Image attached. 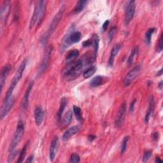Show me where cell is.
Instances as JSON below:
<instances>
[{"label": "cell", "instance_id": "obj_42", "mask_svg": "<svg viewBox=\"0 0 163 163\" xmlns=\"http://www.w3.org/2000/svg\"><path fill=\"white\" fill-rule=\"evenodd\" d=\"M33 159H34L33 156L31 155L28 158H27V159L26 160V162H32L33 161Z\"/></svg>", "mask_w": 163, "mask_h": 163}, {"label": "cell", "instance_id": "obj_39", "mask_svg": "<svg viewBox=\"0 0 163 163\" xmlns=\"http://www.w3.org/2000/svg\"><path fill=\"white\" fill-rule=\"evenodd\" d=\"M109 22H110L109 21L106 20L103 23V24L102 26V30H103V31H105L107 30V28H108V24H109Z\"/></svg>", "mask_w": 163, "mask_h": 163}, {"label": "cell", "instance_id": "obj_28", "mask_svg": "<svg viewBox=\"0 0 163 163\" xmlns=\"http://www.w3.org/2000/svg\"><path fill=\"white\" fill-rule=\"evenodd\" d=\"M92 40H93V46L94 50V55L96 56V54L99 49V39L98 36L97 34H94L92 37Z\"/></svg>", "mask_w": 163, "mask_h": 163}, {"label": "cell", "instance_id": "obj_2", "mask_svg": "<svg viewBox=\"0 0 163 163\" xmlns=\"http://www.w3.org/2000/svg\"><path fill=\"white\" fill-rule=\"evenodd\" d=\"M65 10V6L62 5L60 8V9L58 12V13L56 14V15L54 16V17L53 18V19L52 20V21H51V22L49 26L48 30H47L46 32H45L43 34V36L41 38L40 42L42 45H44L47 43V42L48 41V40L50 37V36L53 34V33L54 31H55L58 24H59V22H61V21L62 19L63 15H64Z\"/></svg>", "mask_w": 163, "mask_h": 163}, {"label": "cell", "instance_id": "obj_12", "mask_svg": "<svg viewBox=\"0 0 163 163\" xmlns=\"http://www.w3.org/2000/svg\"><path fill=\"white\" fill-rule=\"evenodd\" d=\"M11 70V65H6L3 66L1 71V75H0V87H1V92H2L3 85L7 77L9 74V72Z\"/></svg>", "mask_w": 163, "mask_h": 163}, {"label": "cell", "instance_id": "obj_45", "mask_svg": "<svg viewBox=\"0 0 163 163\" xmlns=\"http://www.w3.org/2000/svg\"><path fill=\"white\" fill-rule=\"evenodd\" d=\"M162 161L159 158V157H156V162H162Z\"/></svg>", "mask_w": 163, "mask_h": 163}, {"label": "cell", "instance_id": "obj_36", "mask_svg": "<svg viewBox=\"0 0 163 163\" xmlns=\"http://www.w3.org/2000/svg\"><path fill=\"white\" fill-rule=\"evenodd\" d=\"M84 47H88L90 46H92L93 45V40L92 38L91 39H89L87 40H85L82 43Z\"/></svg>", "mask_w": 163, "mask_h": 163}, {"label": "cell", "instance_id": "obj_8", "mask_svg": "<svg viewBox=\"0 0 163 163\" xmlns=\"http://www.w3.org/2000/svg\"><path fill=\"white\" fill-rule=\"evenodd\" d=\"M136 9V4L134 1H129L126 5L125 10L124 22L125 26H128L133 20Z\"/></svg>", "mask_w": 163, "mask_h": 163}, {"label": "cell", "instance_id": "obj_7", "mask_svg": "<svg viewBox=\"0 0 163 163\" xmlns=\"http://www.w3.org/2000/svg\"><path fill=\"white\" fill-rule=\"evenodd\" d=\"M52 50H53L52 47H49L47 49L46 51H45L43 58L42 61V62H41V64H40L39 68H38V76L42 75L45 71V70H47V68H48L49 65L50 56H51V54L52 52Z\"/></svg>", "mask_w": 163, "mask_h": 163}, {"label": "cell", "instance_id": "obj_24", "mask_svg": "<svg viewBox=\"0 0 163 163\" xmlns=\"http://www.w3.org/2000/svg\"><path fill=\"white\" fill-rule=\"evenodd\" d=\"M138 47L136 46L132 49L130 55L128 58V64L129 66H131V65L133 63L134 59L136 55H137V54H138Z\"/></svg>", "mask_w": 163, "mask_h": 163}, {"label": "cell", "instance_id": "obj_21", "mask_svg": "<svg viewBox=\"0 0 163 163\" xmlns=\"http://www.w3.org/2000/svg\"><path fill=\"white\" fill-rule=\"evenodd\" d=\"M105 82V78L103 76L97 75L94 77L91 80H90L89 85L92 87H97L101 85Z\"/></svg>", "mask_w": 163, "mask_h": 163}, {"label": "cell", "instance_id": "obj_4", "mask_svg": "<svg viewBox=\"0 0 163 163\" xmlns=\"http://www.w3.org/2000/svg\"><path fill=\"white\" fill-rule=\"evenodd\" d=\"M24 134V125L23 122L21 121L18 123L17 125L16 130L14 134L12 140L10 142V146H9L8 151L9 152L15 150L16 147L21 141Z\"/></svg>", "mask_w": 163, "mask_h": 163}, {"label": "cell", "instance_id": "obj_26", "mask_svg": "<svg viewBox=\"0 0 163 163\" xmlns=\"http://www.w3.org/2000/svg\"><path fill=\"white\" fill-rule=\"evenodd\" d=\"M96 71V68L95 66H90L84 71L83 77L85 78H90V77H92L95 74Z\"/></svg>", "mask_w": 163, "mask_h": 163}, {"label": "cell", "instance_id": "obj_22", "mask_svg": "<svg viewBox=\"0 0 163 163\" xmlns=\"http://www.w3.org/2000/svg\"><path fill=\"white\" fill-rule=\"evenodd\" d=\"M87 3L88 2L86 1V0H80V1H78L74 8V12L75 14H78L81 12H82L85 6L87 5Z\"/></svg>", "mask_w": 163, "mask_h": 163}, {"label": "cell", "instance_id": "obj_32", "mask_svg": "<svg viewBox=\"0 0 163 163\" xmlns=\"http://www.w3.org/2000/svg\"><path fill=\"white\" fill-rule=\"evenodd\" d=\"M80 161V158L79 155L77 153H72L71 157H70V162H72V163H78Z\"/></svg>", "mask_w": 163, "mask_h": 163}, {"label": "cell", "instance_id": "obj_23", "mask_svg": "<svg viewBox=\"0 0 163 163\" xmlns=\"http://www.w3.org/2000/svg\"><path fill=\"white\" fill-rule=\"evenodd\" d=\"M79 56V51L77 49L72 50L68 52L67 56L66 57V60L68 62H71L73 61H75V59Z\"/></svg>", "mask_w": 163, "mask_h": 163}, {"label": "cell", "instance_id": "obj_40", "mask_svg": "<svg viewBox=\"0 0 163 163\" xmlns=\"http://www.w3.org/2000/svg\"><path fill=\"white\" fill-rule=\"evenodd\" d=\"M96 138V136L94 135H93V134H90L88 136V137H87V139L89 141H93L95 140Z\"/></svg>", "mask_w": 163, "mask_h": 163}, {"label": "cell", "instance_id": "obj_9", "mask_svg": "<svg viewBox=\"0 0 163 163\" xmlns=\"http://www.w3.org/2000/svg\"><path fill=\"white\" fill-rule=\"evenodd\" d=\"M126 110H127L126 103L125 102H124L121 105L118 114H117V117L115 119V125L116 128H121V127L123 125V124L124 122V120H125Z\"/></svg>", "mask_w": 163, "mask_h": 163}, {"label": "cell", "instance_id": "obj_34", "mask_svg": "<svg viewBox=\"0 0 163 163\" xmlns=\"http://www.w3.org/2000/svg\"><path fill=\"white\" fill-rule=\"evenodd\" d=\"M117 31V28H116V26H113L112 27V28L110 30L109 32H108V38H109V40L111 41L113 37H114V35L115 34V33Z\"/></svg>", "mask_w": 163, "mask_h": 163}, {"label": "cell", "instance_id": "obj_29", "mask_svg": "<svg viewBox=\"0 0 163 163\" xmlns=\"http://www.w3.org/2000/svg\"><path fill=\"white\" fill-rule=\"evenodd\" d=\"M29 143L30 141H28V142H27L26 143L25 145L24 146V147L22 148V150L21 151V153H20V156H19V159L17 160V162H22L24 161V159L25 158V155H26V152L27 151V149H28V147L29 145Z\"/></svg>", "mask_w": 163, "mask_h": 163}, {"label": "cell", "instance_id": "obj_14", "mask_svg": "<svg viewBox=\"0 0 163 163\" xmlns=\"http://www.w3.org/2000/svg\"><path fill=\"white\" fill-rule=\"evenodd\" d=\"M33 85H34L33 81H31L30 82V84H29V85H28V88H27V89L26 90L24 96L23 97L22 107H23L24 109H25V110L28 109V105H29V97H30V94L31 93V90L33 89Z\"/></svg>", "mask_w": 163, "mask_h": 163}, {"label": "cell", "instance_id": "obj_31", "mask_svg": "<svg viewBox=\"0 0 163 163\" xmlns=\"http://www.w3.org/2000/svg\"><path fill=\"white\" fill-rule=\"evenodd\" d=\"M129 140V136H126L123 139V141L122 142V145H121V154H123V153L125 152L127 149V147H128V143Z\"/></svg>", "mask_w": 163, "mask_h": 163}, {"label": "cell", "instance_id": "obj_18", "mask_svg": "<svg viewBox=\"0 0 163 163\" xmlns=\"http://www.w3.org/2000/svg\"><path fill=\"white\" fill-rule=\"evenodd\" d=\"M121 48V45L120 43H117L114 45L113 49H112L110 58L109 59H108V65H109L110 66H113L115 56L117 55V54L119 53Z\"/></svg>", "mask_w": 163, "mask_h": 163}, {"label": "cell", "instance_id": "obj_20", "mask_svg": "<svg viewBox=\"0 0 163 163\" xmlns=\"http://www.w3.org/2000/svg\"><path fill=\"white\" fill-rule=\"evenodd\" d=\"M68 104V101H67V99L66 97H62L61 100V103H60V106L59 108V110L57 114V120L58 122H59L61 120L62 118V116L63 114V112L65 111V107Z\"/></svg>", "mask_w": 163, "mask_h": 163}, {"label": "cell", "instance_id": "obj_37", "mask_svg": "<svg viewBox=\"0 0 163 163\" xmlns=\"http://www.w3.org/2000/svg\"><path fill=\"white\" fill-rule=\"evenodd\" d=\"M162 50V35L161 34L157 45V52H160Z\"/></svg>", "mask_w": 163, "mask_h": 163}, {"label": "cell", "instance_id": "obj_38", "mask_svg": "<svg viewBox=\"0 0 163 163\" xmlns=\"http://www.w3.org/2000/svg\"><path fill=\"white\" fill-rule=\"evenodd\" d=\"M136 101H137V99H133V100L131 101V105H130V107H129V112L131 113L133 112L134 111V105L136 104Z\"/></svg>", "mask_w": 163, "mask_h": 163}, {"label": "cell", "instance_id": "obj_33", "mask_svg": "<svg viewBox=\"0 0 163 163\" xmlns=\"http://www.w3.org/2000/svg\"><path fill=\"white\" fill-rule=\"evenodd\" d=\"M152 156V152L151 151H146L145 152L143 156V157H142V161L143 162H147L150 158Z\"/></svg>", "mask_w": 163, "mask_h": 163}, {"label": "cell", "instance_id": "obj_43", "mask_svg": "<svg viewBox=\"0 0 163 163\" xmlns=\"http://www.w3.org/2000/svg\"><path fill=\"white\" fill-rule=\"evenodd\" d=\"M162 69L161 68V69L157 72V75H158V76H161V75H162Z\"/></svg>", "mask_w": 163, "mask_h": 163}, {"label": "cell", "instance_id": "obj_41", "mask_svg": "<svg viewBox=\"0 0 163 163\" xmlns=\"http://www.w3.org/2000/svg\"><path fill=\"white\" fill-rule=\"evenodd\" d=\"M152 138L153 140H155V141L157 140L159 138V133L157 132H155L154 133H153L152 135Z\"/></svg>", "mask_w": 163, "mask_h": 163}, {"label": "cell", "instance_id": "obj_3", "mask_svg": "<svg viewBox=\"0 0 163 163\" xmlns=\"http://www.w3.org/2000/svg\"><path fill=\"white\" fill-rule=\"evenodd\" d=\"M27 63H28V59H24L22 61V62H21V64L19 66V68H18L16 73L15 74V75H14V76L12 80L11 84H10V87H9V88L8 89L6 93L5 97H9V96L13 95L12 93H13L14 90L15 88V87L17 86V84L19 83V80L21 79V78L22 77L24 71L25 70L26 67L27 66Z\"/></svg>", "mask_w": 163, "mask_h": 163}, {"label": "cell", "instance_id": "obj_19", "mask_svg": "<svg viewBox=\"0 0 163 163\" xmlns=\"http://www.w3.org/2000/svg\"><path fill=\"white\" fill-rule=\"evenodd\" d=\"M154 106H155V103H154V97L153 96H151L150 98V101H149V108L146 112L145 117V122L146 124L149 123L150 116L153 111V109H154Z\"/></svg>", "mask_w": 163, "mask_h": 163}, {"label": "cell", "instance_id": "obj_17", "mask_svg": "<svg viewBox=\"0 0 163 163\" xmlns=\"http://www.w3.org/2000/svg\"><path fill=\"white\" fill-rule=\"evenodd\" d=\"M39 3V15H38V20L37 25L39 26L43 21L45 11H46V5L47 2L46 1H38Z\"/></svg>", "mask_w": 163, "mask_h": 163}, {"label": "cell", "instance_id": "obj_25", "mask_svg": "<svg viewBox=\"0 0 163 163\" xmlns=\"http://www.w3.org/2000/svg\"><path fill=\"white\" fill-rule=\"evenodd\" d=\"M72 118H73V112H72L71 110H70L66 112L65 117H63V120H62L63 124L65 125L70 124L71 121H72Z\"/></svg>", "mask_w": 163, "mask_h": 163}, {"label": "cell", "instance_id": "obj_10", "mask_svg": "<svg viewBox=\"0 0 163 163\" xmlns=\"http://www.w3.org/2000/svg\"><path fill=\"white\" fill-rule=\"evenodd\" d=\"M58 147H59V138L57 136H56V137H54L52 140L50 146L49 157H50V161L51 162H52L56 157V156L58 150Z\"/></svg>", "mask_w": 163, "mask_h": 163}, {"label": "cell", "instance_id": "obj_16", "mask_svg": "<svg viewBox=\"0 0 163 163\" xmlns=\"http://www.w3.org/2000/svg\"><path fill=\"white\" fill-rule=\"evenodd\" d=\"M79 131V128L77 125H74L71 128L68 129L65 133L63 134L62 139L63 141H66L70 139L71 137H73L75 134H76Z\"/></svg>", "mask_w": 163, "mask_h": 163}, {"label": "cell", "instance_id": "obj_27", "mask_svg": "<svg viewBox=\"0 0 163 163\" xmlns=\"http://www.w3.org/2000/svg\"><path fill=\"white\" fill-rule=\"evenodd\" d=\"M156 31L155 28H152L147 30V31L145 33V42L146 44L147 45H149L151 43V39H152V35Z\"/></svg>", "mask_w": 163, "mask_h": 163}, {"label": "cell", "instance_id": "obj_5", "mask_svg": "<svg viewBox=\"0 0 163 163\" xmlns=\"http://www.w3.org/2000/svg\"><path fill=\"white\" fill-rule=\"evenodd\" d=\"M14 97L13 95L5 97L4 101L1 108V113H0V117H1L2 120L5 117H6V115L9 113V112H10L12 107L14 106Z\"/></svg>", "mask_w": 163, "mask_h": 163}, {"label": "cell", "instance_id": "obj_13", "mask_svg": "<svg viewBox=\"0 0 163 163\" xmlns=\"http://www.w3.org/2000/svg\"><path fill=\"white\" fill-rule=\"evenodd\" d=\"M10 11V2L9 1H5L2 3L1 8V19L2 21H6Z\"/></svg>", "mask_w": 163, "mask_h": 163}, {"label": "cell", "instance_id": "obj_30", "mask_svg": "<svg viewBox=\"0 0 163 163\" xmlns=\"http://www.w3.org/2000/svg\"><path fill=\"white\" fill-rule=\"evenodd\" d=\"M73 110L76 116L77 119L79 121H81L82 120V110L80 109V108L76 105H74L73 107Z\"/></svg>", "mask_w": 163, "mask_h": 163}, {"label": "cell", "instance_id": "obj_1", "mask_svg": "<svg viewBox=\"0 0 163 163\" xmlns=\"http://www.w3.org/2000/svg\"><path fill=\"white\" fill-rule=\"evenodd\" d=\"M85 65L87 64L83 59L75 60L70 62L63 70L64 77L68 80L75 79L82 74Z\"/></svg>", "mask_w": 163, "mask_h": 163}, {"label": "cell", "instance_id": "obj_11", "mask_svg": "<svg viewBox=\"0 0 163 163\" xmlns=\"http://www.w3.org/2000/svg\"><path fill=\"white\" fill-rule=\"evenodd\" d=\"M34 117L36 124L38 126L42 125L44 119V111L41 106H37L35 108Z\"/></svg>", "mask_w": 163, "mask_h": 163}, {"label": "cell", "instance_id": "obj_44", "mask_svg": "<svg viewBox=\"0 0 163 163\" xmlns=\"http://www.w3.org/2000/svg\"><path fill=\"white\" fill-rule=\"evenodd\" d=\"M158 88H159L160 90L162 89V81H161V82L158 84Z\"/></svg>", "mask_w": 163, "mask_h": 163}, {"label": "cell", "instance_id": "obj_6", "mask_svg": "<svg viewBox=\"0 0 163 163\" xmlns=\"http://www.w3.org/2000/svg\"><path fill=\"white\" fill-rule=\"evenodd\" d=\"M140 65H137L127 74L123 81V84L125 87H128L129 85H130L137 78L140 73Z\"/></svg>", "mask_w": 163, "mask_h": 163}, {"label": "cell", "instance_id": "obj_15", "mask_svg": "<svg viewBox=\"0 0 163 163\" xmlns=\"http://www.w3.org/2000/svg\"><path fill=\"white\" fill-rule=\"evenodd\" d=\"M38 15H39V3L38 2L34 6L33 15H32V17L30 22L29 28L30 30L33 29V27L36 24H37L38 20Z\"/></svg>", "mask_w": 163, "mask_h": 163}, {"label": "cell", "instance_id": "obj_35", "mask_svg": "<svg viewBox=\"0 0 163 163\" xmlns=\"http://www.w3.org/2000/svg\"><path fill=\"white\" fill-rule=\"evenodd\" d=\"M9 153H10V154H9V156H8V162H12L13 160L14 159V158L15 157V156H17V151L15 150H13L12 152H10Z\"/></svg>", "mask_w": 163, "mask_h": 163}]
</instances>
